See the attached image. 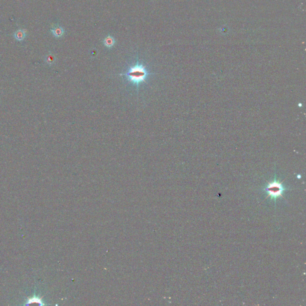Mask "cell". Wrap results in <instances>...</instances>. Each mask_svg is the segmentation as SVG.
I'll return each instance as SVG.
<instances>
[{
    "label": "cell",
    "instance_id": "obj_1",
    "mask_svg": "<svg viewBox=\"0 0 306 306\" xmlns=\"http://www.w3.org/2000/svg\"><path fill=\"white\" fill-rule=\"evenodd\" d=\"M149 74L144 65L137 63L133 66L130 67L126 73L122 74L121 75L126 76L130 82L138 85L139 83L145 81V79Z\"/></svg>",
    "mask_w": 306,
    "mask_h": 306
},
{
    "label": "cell",
    "instance_id": "obj_2",
    "mask_svg": "<svg viewBox=\"0 0 306 306\" xmlns=\"http://www.w3.org/2000/svg\"><path fill=\"white\" fill-rule=\"evenodd\" d=\"M285 188L283 186L282 184L276 179L268 184L266 188V191L270 196L273 198H276L281 196Z\"/></svg>",
    "mask_w": 306,
    "mask_h": 306
},
{
    "label": "cell",
    "instance_id": "obj_3",
    "mask_svg": "<svg viewBox=\"0 0 306 306\" xmlns=\"http://www.w3.org/2000/svg\"><path fill=\"white\" fill-rule=\"evenodd\" d=\"M51 33L56 38L61 37L64 34V29L59 26H56L51 29Z\"/></svg>",
    "mask_w": 306,
    "mask_h": 306
},
{
    "label": "cell",
    "instance_id": "obj_4",
    "mask_svg": "<svg viewBox=\"0 0 306 306\" xmlns=\"http://www.w3.org/2000/svg\"><path fill=\"white\" fill-rule=\"evenodd\" d=\"M115 42L114 38L109 35L106 36L103 41V44L108 48H111L115 44Z\"/></svg>",
    "mask_w": 306,
    "mask_h": 306
},
{
    "label": "cell",
    "instance_id": "obj_5",
    "mask_svg": "<svg viewBox=\"0 0 306 306\" xmlns=\"http://www.w3.org/2000/svg\"><path fill=\"white\" fill-rule=\"evenodd\" d=\"M14 36L16 39L17 41H23L25 37H26V34L25 31L22 29L17 30L16 32H15L14 34Z\"/></svg>",
    "mask_w": 306,
    "mask_h": 306
},
{
    "label": "cell",
    "instance_id": "obj_6",
    "mask_svg": "<svg viewBox=\"0 0 306 306\" xmlns=\"http://www.w3.org/2000/svg\"><path fill=\"white\" fill-rule=\"evenodd\" d=\"M54 60V57L52 54H50L47 57V62L48 63H53Z\"/></svg>",
    "mask_w": 306,
    "mask_h": 306
}]
</instances>
